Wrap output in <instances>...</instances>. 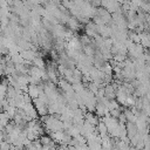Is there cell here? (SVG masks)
I'll return each instance as SVG.
<instances>
[{"mask_svg":"<svg viewBox=\"0 0 150 150\" xmlns=\"http://www.w3.org/2000/svg\"><path fill=\"white\" fill-rule=\"evenodd\" d=\"M125 130H127V137L130 138L132 137L134 135L137 134V127L135 124V122H130V121H127L125 122Z\"/></svg>","mask_w":150,"mask_h":150,"instance_id":"obj_1","label":"cell"},{"mask_svg":"<svg viewBox=\"0 0 150 150\" xmlns=\"http://www.w3.org/2000/svg\"><path fill=\"white\" fill-rule=\"evenodd\" d=\"M115 94H116V89L114 88V86L111 83H107L104 86V96L108 100H112L115 98Z\"/></svg>","mask_w":150,"mask_h":150,"instance_id":"obj_2","label":"cell"}]
</instances>
